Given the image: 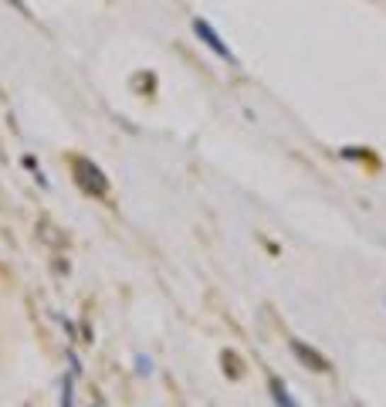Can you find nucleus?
Returning a JSON list of instances; mask_svg holds the SVG:
<instances>
[{"mask_svg":"<svg viewBox=\"0 0 386 407\" xmlns=\"http://www.w3.org/2000/svg\"><path fill=\"white\" fill-rule=\"evenodd\" d=\"M136 374H140V377H149V374H153V360H149L146 353H136Z\"/></svg>","mask_w":386,"mask_h":407,"instance_id":"obj_6","label":"nucleus"},{"mask_svg":"<svg viewBox=\"0 0 386 407\" xmlns=\"http://www.w3.org/2000/svg\"><path fill=\"white\" fill-rule=\"evenodd\" d=\"M72 170H75L78 187L92 197H108V177L102 173V167H95L89 157H72Z\"/></svg>","mask_w":386,"mask_h":407,"instance_id":"obj_1","label":"nucleus"},{"mask_svg":"<svg viewBox=\"0 0 386 407\" xmlns=\"http://www.w3.org/2000/svg\"><path fill=\"white\" fill-rule=\"evenodd\" d=\"M190 28H193V34H197V38L203 41V45H207L210 51H214V55L220 58V62L237 65V55L231 51V45H227V41L220 38V31H217L214 24H210V21H203V17H193V21H190Z\"/></svg>","mask_w":386,"mask_h":407,"instance_id":"obj_2","label":"nucleus"},{"mask_svg":"<svg viewBox=\"0 0 386 407\" xmlns=\"http://www.w3.org/2000/svg\"><path fill=\"white\" fill-rule=\"evenodd\" d=\"M288 346H292L295 360L302 363V367H309V370H315V374H329L332 370V363H329V357H322L315 346L302 343V340H288Z\"/></svg>","mask_w":386,"mask_h":407,"instance_id":"obj_3","label":"nucleus"},{"mask_svg":"<svg viewBox=\"0 0 386 407\" xmlns=\"http://www.w3.org/2000/svg\"><path fill=\"white\" fill-rule=\"evenodd\" d=\"M62 407H75V387H72V377H64V384H62Z\"/></svg>","mask_w":386,"mask_h":407,"instance_id":"obj_5","label":"nucleus"},{"mask_svg":"<svg viewBox=\"0 0 386 407\" xmlns=\"http://www.w3.org/2000/svg\"><path fill=\"white\" fill-rule=\"evenodd\" d=\"M24 167H28V170H34V173H38V160H34V157H24Z\"/></svg>","mask_w":386,"mask_h":407,"instance_id":"obj_7","label":"nucleus"},{"mask_svg":"<svg viewBox=\"0 0 386 407\" xmlns=\"http://www.w3.org/2000/svg\"><path fill=\"white\" fill-rule=\"evenodd\" d=\"M268 394H271V401L278 407H298V401H295L292 391H288V384H285L278 374H268Z\"/></svg>","mask_w":386,"mask_h":407,"instance_id":"obj_4","label":"nucleus"}]
</instances>
